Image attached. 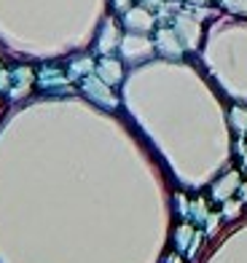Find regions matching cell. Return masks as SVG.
Instances as JSON below:
<instances>
[{
	"label": "cell",
	"instance_id": "obj_1",
	"mask_svg": "<svg viewBox=\"0 0 247 263\" xmlns=\"http://www.w3.org/2000/svg\"><path fill=\"white\" fill-rule=\"evenodd\" d=\"M100 76L108 81V83H116L121 78V67H119V62H113V59H105V62L100 65Z\"/></svg>",
	"mask_w": 247,
	"mask_h": 263
},
{
	"label": "cell",
	"instance_id": "obj_2",
	"mask_svg": "<svg viewBox=\"0 0 247 263\" xmlns=\"http://www.w3.org/2000/svg\"><path fill=\"white\" fill-rule=\"evenodd\" d=\"M126 19H129V22H126L129 27H137V30H148V27H150V16L145 14V11H132Z\"/></svg>",
	"mask_w": 247,
	"mask_h": 263
},
{
	"label": "cell",
	"instance_id": "obj_3",
	"mask_svg": "<svg viewBox=\"0 0 247 263\" xmlns=\"http://www.w3.org/2000/svg\"><path fill=\"white\" fill-rule=\"evenodd\" d=\"M234 185H237V175H229V177H226V180H223V183H218V185L213 188V191H215V194H213V196H215V199H223V201H226V199L231 196V194H229V191H231Z\"/></svg>",
	"mask_w": 247,
	"mask_h": 263
},
{
	"label": "cell",
	"instance_id": "obj_4",
	"mask_svg": "<svg viewBox=\"0 0 247 263\" xmlns=\"http://www.w3.org/2000/svg\"><path fill=\"white\" fill-rule=\"evenodd\" d=\"M231 121H234V126H237L239 135H242V132H247V110H242V107H234Z\"/></svg>",
	"mask_w": 247,
	"mask_h": 263
},
{
	"label": "cell",
	"instance_id": "obj_5",
	"mask_svg": "<svg viewBox=\"0 0 247 263\" xmlns=\"http://www.w3.org/2000/svg\"><path fill=\"white\" fill-rule=\"evenodd\" d=\"M191 212H194V218H196L199 223H202V220L207 218V207H204V201H194V210H191Z\"/></svg>",
	"mask_w": 247,
	"mask_h": 263
},
{
	"label": "cell",
	"instance_id": "obj_6",
	"mask_svg": "<svg viewBox=\"0 0 247 263\" xmlns=\"http://www.w3.org/2000/svg\"><path fill=\"white\" fill-rule=\"evenodd\" d=\"M194 231H191V226H180V231H178V247H183L185 245V239L191 236Z\"/></svg>",
	"mask_w": 247,
	"mask_h": 263
},
{
	"label": "cell",
	"instance_id": "obj_7",
	"mask_svg": "<svg viewBox=\"0 0 247 263\" xmlns=\"http://www.w3.org/2000/svg\"><path fill=\"white\" fill-rule=\"evenodd\" d=\"M226 6L234 11H247V0H226Z\"/></svg>",
	"mask_w": 247,
	"mask_h": 263
},
{
	"label": "cell",
	"instance_id": "obj_8",
	"mask_svg": "<svg viewBox=\"0 0 247 263\" xmlns=\"http://www.w3.org/2000/svg\"><path fill=\"white\" fill-rule=\"evenodd\" d=\"M242 199H244V201H247V183H244V185H242Z\"/></svg>",
	"mask_w": 247,
	"mask_h": 263
},
{
	"label": "cell",
	"instance_id": "obj_9",
	"mask_svg": "<svg viewBox=\"0 0 247 263\" xmlns=\"http://www.w3.org/2000/svg\"><path fill=\"white\" fill-rule=\"evenodd\" d=\"M242 156H244V172H247V151L242 153Z\"/></svg>",
	"mask_w": 247,
	"mask_h": 263
}]
</instances>
